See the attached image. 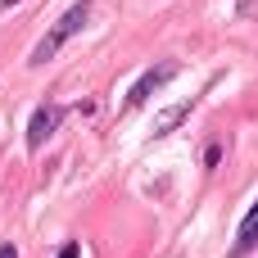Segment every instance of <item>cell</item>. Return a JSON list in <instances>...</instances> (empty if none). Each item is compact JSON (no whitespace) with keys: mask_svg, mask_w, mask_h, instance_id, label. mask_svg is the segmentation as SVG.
Returning a JSON list of instances; mask_svg holds the SVG:
<instances>
[{"mask_svg":"<svg viewBox=\"0 0 258 258\" xmlns=\"http://www.w3.org/2000/svg\"><path fill=\"white\" fill-rule=\"evenodd\" d=\"M190 109H195V100H181V104H172L168 113H159V118H154V136H172V132L190 118Z\"/></svg>","mask_w":258,"mask_h":258,"instance_id":"obj_5","label":"cell"},{"mask_svg":"<svg viewBox=\"0 0 258 258\" xmlns=\"http://www.w3.org/2000/svg\"><path fill=\"white\" fill-rule=\"evenodd\" d=\"M258 249V200L249 204V213L240 218V231H236V245H231V258H249Z\"/></svg>","mask_w":258,"mask_h":258,"instance_id":"obj_4","label":"cell"},{"mask_svg":"<svg viewBox=\"0 0 258 258\" xmlns=\"http://www.w3.org/2000/svg\"><path fill=\"white\" fill-rule=\"evenodd\" d=\"M91 9H95V0H77V5H68V9H63V14L50 23V32H45V36L32 45L27 63H32V68L50 63V59H54V54H59V50H63V45H68V41H73V36H77L86 23H91Z\"/></svg>","mask_w":258,"mask_h":258,"instance_id":"obj_1","label":"cell"},{"mask_svg":"<svg viewBox=\"0 0 258 258\" xmlns=\"http://www.w3.org/2000/svg\"><path fill=\"white\" fill-rule=\"evenodd\" d=\"M9 5H18V0H0V9H9Z\"/></svg>","mask_w":258,"mask_h":258,"instance_id":"obj_8","label":"cell"},{"mask_svg":"<svg viewBox=\"0 0 258 258\" xmlns=\"http://www.w3.org/2000/svg\"><path fill=\"white\" fill-rule=\"evenodd\" d=\"M54 258H82V245H77V240H68V245H63Z\"/></svg>","mask_w":258,"mask_h":258,"instance_id":"obj_6","label":"cell"},{"mask_svg":"<svg viewBox=\"0 0 258 258\" xmlns=\"http://www.w3.org/2000/svg\"><path fill=\"white\" fill-rule=\"evenodd\" d=\"M240 9H249V0H240Z\"/></svg>","mask_w":258,"mask_h":258,"instance_id":"obj_9","label":"cell"},{"mask_svg":"<svg viewBox=\"0 0 258 258\" xmlns=\"http://www.w3.org/2000/svg\"><path fill=\"white\" fill-rule=\"evenodd\" d=\"M0 258H18V249L14 245H0Z\"/></svg>","mask_w":258,"mask_h":258,"instance_id":"obj_7","label":"cell"},{"mask_svg":"<svg viewBox=\"0 0 258 258\" xmlns=\"http://www.w3.org/2000/svg\"><path fill=\"white\" fill-rule=\"evenodd\" d=\"M63 104H36V113H32V122H27V150L36 154L54 132H59V122H63Z\"/></svg>","mask_w":258,"mask_h":258,"instance_id":"obj_3","label":"cell"},{"mask_svg":"<svg viewBox=\"0 0 258 258\" xmlns=\"http://www.w3.org/2000/svg\"><path fill=\"white\" fill-rule=\"evenodd\" d=\"M172 77H177V63H154V68H145V73L132 82V91H127L122 109H141V104H150V95H159Z\"/></svg>","mask_w":258,"mask_h":258,"instance_id":"obj_2","label":"cell"}]
</instances>
